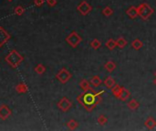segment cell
Returning a JSON list of instances; mask_svg holds the SVG:
<instances>
[{
    "instance_id": "3",
    "label": "cell",
    "mask_w": 156,
    "mask_h": 131,
    "mask_svg": "<svg viewBox=\"0 0 156 131\" xmlns=\"http://www.w3.org/2000/svg\"><path fill=\"white\" fill-rule=\"evenodd\" d=\"M82 38L80 37V36L76 33V32H72L68 37L66 38V41L68 42L72 48H76L77 46L81 42Z\"/></svg>"
},
{
    "instance_id": "16",
    "label": "cell",
    "mask_w": 156,
    "mask_h": 131,
    "mask_svg": "<svg viewBox=\"0 0 156 131\" xmlns=\"http://www.w3.org/2000/svg\"><path fill=\"white\" fill-rule=\"evenodd\" d=\"M79 87L80 88L82 89L83 91H88V90H90L91 88V85L90 83H89L86 79H83V80H81L80 83H79Z\"/></svg>"
},
{
    "instance_id": "13",
    "label": "cell",
    "mask_w": 156,
    "mask_h": 131,
    "mask_svg": "<svg viewBox=\"0 0 156 131\" xmlns=\"http://www.w3.org/2000/svg\"><path fill=\"white\" fill-rule=\"evenodd\" d=\"M122 88V87H121L120 85L115 84L114 86H113L112 88H111L110 89H111V92H112V94L115 96V97L119 98V96H120V94H121Z\"/></svg>"
},
{
    "instance_id": "7",
    "label": "cell",
    "mask_w": 156,
    "mask_h": 131,
    "mask_svg": "<svg viewBox=\"0 0 156 131\" xmlns=\"http://www.w3.org/2000/svg\"><path fill=\"white\" fill-rule=\"evenodd\" d=\"M126 14H127V16L131 18V19H135L138 17V10H137V7L134 6H130L129 8L126 11Z\"/></svg>"
},
{
    "instance_id": "2",
    "label": "cell",
    "mask_w": 156,
    "mask_h": 131,
    "mask_svg": "<svg viewBox=\"0 0 156 131\" xmlns=\"http://www.w3.org/2000/svg\"><path fill=\"white\" fill-rule=\"evenodd\" d=\"M137 10H138V16L143 20H148L154 12L153 8H152V6H149L147 3L141 4L137 7Z\"/></svg>"
},
{
    "instance_id": "12",
    "label": "cell",
    "mask_w": 156,
    "mask_h": 131,
    "mask_svg": "<svg viewBox=\"0 0 156 131\" xmlns=\"http://www.w3.org/2000/svg\"><path fill=\"white\" fill-rule=\"evenodd\" d=\"M116 44H117V47L122 49V48H124L126 47V45H127V40H126L123 36H120V37L117 38Z\"/></svg>"
},
{
    "instance_id": "19",
    "label": "cell",
    "mask_w": 156,
    "mask_h": 131,
    "mask_svg": "<svg viewBox=\"0 0 156 131\" xmlns=\"http://www.w3.org/2000/svg\"><path fill=\"white\" fill-rule=\"evenodd\" d=\"M112 14H113V10H112V8H110V6H105L102 9V15H103V16L107 17V18L110 17Z\"/></svg>"
},
{
    "instance_id": "4",
    "label": "cell",
    "mask_w": 156,
    "mask_h": 131,
    "mask_svg": "<svg viewBox=\"0 0 156 131\" xmlns=\"http://www.w3.org/2000/svg\"><path fill=\"white\" fill-rule=\"evenodd\" d=\"M77 8H78V11L81 15H83V16H87V15L92 10V6L89 4L87 1H82L78 6Z\"/></svg>"
},
{
    "instance_id": "22",
    "label": "cell",
    "mask_w": 156,
    "mask_h": 131,
    "mask_svg": "<svg viewBox=\"0 0 156 131\" xmlns=\"http://www.w3.org/2000/svg\"><path fill=\"white\" fill-rule=\"evenodd\" d=\"M68 127L70 128V129H71V130H73V129H75V128H77L78 127V126H79V123L77 122V121H75L74 119H71L70 121H69L68 122Z\"/></svg>"
},
{
    "instance_id": "15",
    "label": "cell",
    "mask_w": 156,
    "mask_h": 131,
    "mask_svg": "<svg viewBox=\"0 0 156 131\" xmlns=\"http://www.w3.org/2000/svg\"><path fill=\"white\" fill-rule=\"evenodd\" d=\"M131 47L134 48L135 50H140L143 47V43L141 41L140 39H134L131 42Z\"/></svg>"
},
{
    "instance_id": "17",
    "label": "cell",
    "mask_w": 156,
    "mask_h": 131,
    "mask_svg": "<svg viewBox=\"0 0 156 131\" xmlns=\"http://www.w3.org/2000/svg\"><path fill=\"white\" fill-rule=\"evenodd\" d=\"M91 85H92L93 87L97 88V87L100 86L101 83H102V81H101V79H100V76H94L93 78H91Z\"/></svg>"
},
{
    "instance_id": "23",
    "label": "cell",
    "mask_w": 156,
    "mask_h": 131,
    "mask_svg": "<svg viewBox=\"0 0 156 131\" xmlns=\"http://www.w3.org/2000/svg\"><path fill=\"white\" fill-rule=\"evenodd\" d=\"M48 3L50 6H54V5H56L57 1H56V0H48Z\"/></svg>"
},
{
    "instance_id": "24",
    "label": "cell",
    "mask_w": 156,
    "mask_h": 131,
    "mask_svg": "<svg viewBox=\"0 0 156 131\" xmlns=\"http://www.w3.org/2000/svg\"><path fill=\"white\" fill-rule=\"evenodd\" d=\"M153 84L155 85V86H156V78L154 79V81H153Z\"/></svg>"
},
{
    "instance_id": "25",
    "label": "cell",
    "mask_w": 156,
    "mask_h": 131,
    "mask_svg": "<svg viewBox=\"0 0 156 131\" xmlns=\"http://www.w3.org/2000/svg\"><path fill=\"white\" fill-rule=\"evenodd\" d=\"M154 75H155V76H156V71H155V73H154Z\"/></svg>"
},
{
    "instance_id": "8",
    "label": "cell",
    "mask_w": 156,
    "mask_h": 131,
    "mask_svg": "<svg viewBox=\"0 0 156 131\" xmlns=\"http://www.w3.org/2000/svg\"><path fill=\"white\" fill-rule=\"evenodd\" d=\"M130 97H131L130 91L122 87V91H121V94H120V96H119V99H121L122 101H126V100H127Z\"/></svg>"
},
{
    "instance_id": "14",
    "label": "cell",
    "mask_w": 156,
    "mask_h": 131,
    "mask_svg": "<svg viewBox=\"0 0 156 131\" xmlns=\"http://www.w3.org/2000/svg\"><path fill=\"white\" fill-rule=\"evenodd\" d=\"M104 68H105L108 72H112L115 70L116 64L113 62V61H108V62L104 65Z\"/></svg>"
},
{
    "instance_id": "11",
    "label": "cell",
    "mask_w": 156,
    "mask_h": 131,
    "mask_svg": "<svg viewBox=\"0 0 156 131\" xmlns=\"http://www.w3.org/2000/svg\"><path fill=\"white\" fill-rule=\"evenodd\" d=\"M127 106L129 107L131 110H136V109H139L140 104H139V102L137 101V100L131 99V101H129V102L127 103Z\"/></svg>"
},
{
    "instance_id": "1",
    "label": "cell",
    "mask_w": 156,
    "mask_h": 131,
    "mask_svg": "<svg viewBox=\"0 0 156 131\" xmlns=\"http://www.w3.org/2000/svg\"><path fill=\"white\" fill-rule=\"evenodd\" d=\"M103 92H104L103 90L100 92H97L93 90L92 88H91L88 91H83V93L80 94L77 99L79 103L81 106H83L87 111L91 112L95 109L96 106H98L102 101L100 95Z\"/></svg>"
},
{
    "instance_id": "20",
    "label": "cell",
    "mask_w": 156,
    "mask_h": 131,
    "mask_svg": "<svg viewBox=\"0 0 156 131\" xmlns=\"http://www.w3.org/2000/svg\"><path fill=\"white\" fill-rule=\"evenodd\" d=\"M91 47L93 48V49H99L100 47H101V42L98 39H93L91 42Z\"/></svg>"
},
{
    "instance_id": "6",
    "label": "cell",
    "mask_w": 156,
    "mask_h": 131,
    "mask_svg": "<svg viewBox=\"0 0 156 131\" xmlns=\"http://www.w3.org/2000/svg\"><path fill=\"white\" fill-rule=\"evenodd\" d=\"M58 106L60 109L62 111H68L70 107L72 106V104H71V102L70 101V100L68 99V98H66V97H64V98H62L60 101H59V103L58 104Z\"/></svg>"
},
{
    "instance_id": "10",
    "label": "cell",
    "mask_w": 156,
    "mask_h": 131,
    "mask_svg": "<svg viewBox=\"0 0 156 131\" xmlns=\"http://www.w3.org/2000/svg\"><path fill=\"white\" fill-rule=\"evenodd\" d=\"M103 83L107 88H111L116 84V82H115V80L112 76H108V78L103 81Z\"/></svg>"
},
{
    "instance_id": "18",
    "label": "cell",
    "mask_w": 156,
    "mask_h": 131,
    "mask_svg": "<svg viewBox=\"0 0 156 131\" xmlns=\"http://www.w3.org/2000/svg\"><path fill=\"white\" fill-rule=\"evenodd\" d=\"M106 47H107L110 50H113V49L117 47L116 40L112 39V38H110V39L106 42Z\"/></svg>"
},
{
    "instance_id": "21",
    "label": "cell",
    "mask_w": 156,
    "mask_h": 131,
    "mask_svg": "<svg viewBox=\"0 0 156 131\" xmlns=\"http://www.w3.org/2000/svg\"><path fill=\"white\" fill-rule=\"evenodd\" d=\"M97 121H98V123H99L100 126H104V125H106L107 123H108V119H107V118L104 115H100L99 117H98Z\"/></svg>"
},
{
    "instance_id": "9",
    "label": "cell",
    "mask_w": 156,
    "mask_h": 131,
    "mask_svg": "<svg viewBox=\"0 0 156 131\" xmlns=\"http://www.w3.org/2000/svg\"><path fill=\"white\" fill-rule=\"evenodd\" d=\"M144 126H145L148 129L152 130V129H153V128L156 127V121H155L152 118L150 117V118H148L145 120Z\"/></svg>"
},
{
    "instance_id": "5",
    "label": "cell",
    "mask_w": 156,
    "mask_h": 131,
    "mask_svg": "<svg viewBox=\"0 0 156 131\" xmlns=\"http://www.w3.org/2000/svg\"><path fill=\"white\" fill-rule=\"evenodd\" d=\"M70 78H71V74L68 70H66L65 68L62 69V70L57 75V78L63 84L68 82L70 79Z\"/></svg>"
}]
</instances>
